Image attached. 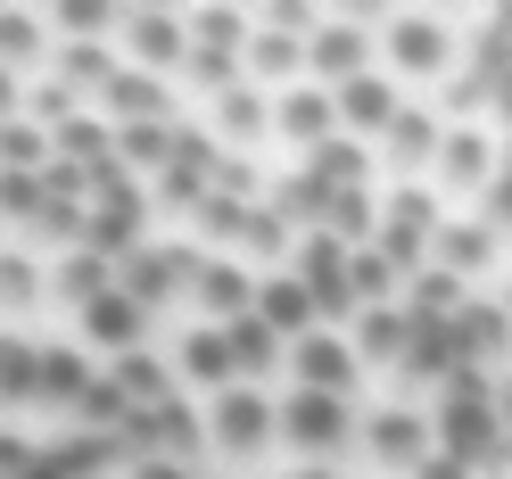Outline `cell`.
<instances>
[{
    "label": "cell",
    "mask_w": 512,
    "mask_h": 479,
    "mask_svg": "<svg viewBox=\"0 0 512 479\" xmlns=\"http://www.w3.org/2000/svg\"><path fill=\"white\" fill-rule=\"evenodd\" d=\"M496 446H504V422H496V389L479 372H455L446 380V397L430 413V455H455V463H496Z\"/></svg>",
    "instance_id": "cell-1"
},
{
    "label": "cell",
    "mask_w": 512,
    "mask_h": 479,
    "mask_svg": "<svg viewBox=\"0 0 512 479\" xmlns=\"http://www.w3.org/2000/svg\"><path fill=\"white\" fill-rule=\"evenodd\" d=\"M380 50H389V83H438L455 67V34H446V17H430V9H397Z\"/></svg>",
    "instance_id": "cell-2"
},
{
    "label": "cell",
    "mask_w": 512,
    "mask_h": 479,
    "mask_svg": "<svg viewBox=\"0 0 512 479\" xmlns=\"http://www.w3.org/2000/svg\"><path fill=\"white\" fill-rule=\"evenodd\" d=\"M273 430L290 438L298 455H314V463H323V455H339V446L356 438V405H347V397H314V389H290V397H281V413H273Z\"/></svg>",
    "instance_id": "cell-3"
},
{
    "label": "cell",
    "mask_w": 512,
    "mask_h": 479,
    "mask_svg": "<svg viewBox=\"0 0 512 479\" xmlns=\"http://www.w3.org/2000/svg\"><path fill=\"white\" fill-rule=\"evenodd\" d=\"M306 75L339 91V83H356L372 75V34H364V17H347V9H323V25L306 34Z\"/></svg>",
    "instance_id": "cell-4"
},
{
    "label": "cell",
    "mask_w": 512,
    "mask_h": 479,
    "mask_svg": "<svg viewBox=\"0 0 512 479\" xmlns=\"http://www.w3.org/2000/svg\"><path fill=\"white\" fill-rule=\"evenodd\" d=\"M199 422H207V446H223V455H256V446L273 438V397L265 389H223V397H207L199 405Z\"/></svg>",
    "instance_id": "cell-5"
},
{
    "label": "cell",
    "mask_w": 512,
    "mask_h": 479,
    "mask_svg": "<svg viewBox=\"0 0 512 479\" xmlns=\"http://www.w3.org/2000/svg\"><path fill=\"white\" fill-rule=\"evenodd\" d=\"M190 265H199L190 248H133V257H116V290L133 298L141 314H157L166 298L190 290Z\"/></svg>",
    "instance_id": "cell-6"
},
{
    "label": "cell",
    "mask_w": 512,
    "mask_h": 479,
    "mask_svg": "<svg viewBox=\"0 0 512 479\" xmlns=\"http://www.w3.org/2000/svg\"><path fill=\"white\" fill-rule=\"evenodd\" d=\"M124 50H133V67L166 83V67L190 58V25L182 9H124Z\"/></svg>",
    "instance_id": "cell-7"
},
{
    "label": "cell",
    "mask_w": 512,
    "mask_h": 479,
    "mask_svg": "<svg viewBox=\"0 0 512 479\" xmlns=\"http://www.w3.org/2000/svg\"><path fill=\"white\" fill-rule=\"evenodd\" d=\"M397 108H405V91H397L389 75H380V67L331 91V116H339V133H347V141H380V133H389V116H397Z\"/></svg>",
    "instance_id": "cell-8"
},
{
    "label": "cell",
    "mask_w": 512,
    "mask_h": 479,
    "mask_svg": "<svg viewBox=\"0 0 512 479\" xmlns=\"http://www.w3.org/2000/svg\"><path fill=\"white\" fill-rule=\"evenodd\" d=\"M290 372H298V389H314V397H356V356H347V339L339 331H306V339H290Z\"/></svg>",
    "instance_id": "cell-9"
},
{
    "label": "cell",
    "mask_w": 512,
    "mask_h": 479,
    "mask_svg": "<svg viewBox=\"0 0 512 479\" xmlns=\"http://www.w3.org/2000/svg\"><path fill=\"white\" fill-rule=\"evenodd\" d=\"M182 298H199V306H207V323L223 331V323H240V314L256 306V273L232 265V257H199V265H190V290H182Z\"/></svg>",
    "instance_id": "cell-10"
},
{
    "label": "cell",
    "mask_w": 512,
    "mask_h": 479,
    "mask_svg": "<svg viewBox=\"0 0 512 479\" xmlns=\"http://www.w3.org/2000/svg\"><path fill=\"white\" fill-rule=\"evenodd\" d=\"M455 347H463V372H479V364H512V314L496 306V298H463L455 314Z\"/></svg>",
    "instance_id": "cell-11"
},
{
    "label": "cell",
    "mask_w": 512,
    "mask_h": 479,
    "mask_svg": "<svg viewBox=\"0 0 512 479\" xmlns=\"http://www.w3.org/2000/svg\"><path fill=\"white\" fill-rule=\"evenodd\" d=\"M273 133L290 141V149H323V141L339 133L331 91H323V83H290V91H273Z\"/></svg>",
    "instance_id": "cell-12"
},
{
    "label": "cell",
    "mask_w": 512,
    "mask_h": 479,
    "mask_svg": "<svg viewBox=\"0 0 512 479\" xmlns=\"http://www.w3.org/2000/svg\"><path fill=\"white\" fill-rule=\"evenodd\" d=\"M356 438H364V446H372V455L389 463V471H413V463L430 455V413H405V405H380L372 422H356Z\"/></svg>",
    "instance_id": "cell-13"
},
{
    "label": "cell",
    "mask_w": 512,
    "mask_h": 479,
    "mask_svg": "<svg viewBox=\"0 0 512 479\" xmlns=\"http://www.w3.org/2000/svg\"><path fill=\"white\" fill-rule=\"evenodd\" d=\"M438 182L446 190H488L496 182V133H479V124H446V141H438Z\"/></svg>",
    "instance_id": "cell-14"
},
{
    "label": "cell",
    "mask_w": 512,
    "mask_h": 479,
    "mask_svg": "<svg viewBox=\"0 0 512 479\" xmlns=\"http://www.w3.org/2000/svg\"><path fill=\"white\" fill-rule=\"evenodd\" d=\"M232 347H223V331L215 323H199V331H182V347H174V389H199V397H223L232 389Z\"/></svg>",
    "instance_id": "cell-15"
},
{
    "label": "cell",
    "mask_w": 512,
    "mask_h": 479,
    "mask_svg": "<svg viewBox=\"0 0 512 479\" xmlns=\"http://www.w3.org/2000/svg\"><path fill=\"white\" fill-rule=\"evenodd\" d=\"M75 323H83V347H100V356H133V347H141V331H149V314L124 298V290H108V298L75 306Z\"/></svg>",
    "instance_id": "cell-16"
},
{
    "label": "cell",
    "mask_w": 512,
    "mask_h": 479,
    "mask_svg": "<svg viewBox=\"0 0 512 479\" xmlns=\"http://www.w3.org/2000/svg\"><path fill=\"white\" fill-rule=\"evenodd\" d=\"M430 265L438 273H455V281H471V273H488L496 265V232H488V223H455V215H446L438 223V232H430Z\"/></svg>",
    "instance_id": "cell-17"
},
{
    "label": "cell",
    "mask_w": 512,
    "mask_h": 479,
    "mask_svg": "<svg viewBox=\"0 0 512 479\" xmlns=\"http://www.w3.org/2000/svg\"><path fill=\"white\" fill-rule=\"evenodd\" d=\"M248 314H256V323H265V331H273L281 347L314 331V298L298 290L290 273H256V306H248Z\"/></svg>",
    "instance_id": "cell-18"
},
{
    "label": "cell",
    "mask_w": 512,
    "mask_h": 479,
    "mask_svg": "<svg viewBox=\"0 0 512 479\" xmlns=\"http://www.w3.org/2000/svg\"><path fill=\"white\" fill-rule=\"evenodd\" d=\"M405 380H455L463 372V347H455V323H413L405 314V356H397Z\"/></svg>",
    "instance_id": "cell-19"
},
{
    "label": "cell",
    "mask_w": 512,
    "mask_h": 479,
    "mask_svg": "<svg viewBox=\"0 0 512 479\" xmlns=\"http://www.w3.org/2000/svg\"><path fill=\"white\" fill-rule=\"evenodd\" d=\"M100 108L116 116V124H166L174 116V100H166V83H157V75H141V67H116L108 83H100Z\"/></svg>",
    "instance_id": "cell-20"
},
{
    "label": "cell",
    "mask_w": 512,
    "mask_h": 479,
    "mask_svg": "<svg viewBox=\"0 0 512 479\" xmlns=\"http://www.w3.org/2000/svg\"><path fill=\"white\" fill-rule=\"evenodd\" d=\"M339 339H347V356H356V364H397L405 356V314L397 306H356Z\"/></svg>",
    "instance_id": "cell-21"
},
{
    "label": "cell",
    "mask_w": 512,
    "mask_h": 479,
    "mask_svg": "<svg viewBox=\"0 0 512 479\" xmlns=\"http://www.w3.org/2000/svg\"><path fill=\"white\" fill-rule=\"evenodd\" d=\"M108 389L133 405V413H149V405H166L174 397V372L149 356V347H133V356H108Z\"/></svg>",
    "instance_id": "cell-22"
},
{
    "label": "cell",
    "mask_w": 512,
    "mask_h": 479,
    "mask_svg": "<svg viewBox=\"0 0 512 479\" xmlns=\"http://www.w3.org/2000/svg\"><path fill=\"white\" fill-rule=\"evenodd\" d=\"M298 174H314L323 190H372V149L364 141H347V133H331L323 149H306V166Z\"/></svg>",
    "instance_id": "cell-23"
},
{
    "label": "cell",
    "mask_w": 512,
    "mask_h": 479,
    "mask_svg": "<svg viewBox=\"0 0 512 479\" xmlns=\"http://www.w3.org/2000/svg\"><path fill=\"white\" fill-rule=\"evenodd\" d=\"M116 166L133 174V182H149V174H166L174 166V124H116Z\"/></svg>",
    "instance_id": "cell-24"
},
{
    "label": "cell",
    "mask_w": 512,
    "mask_h": 479,
    "mask_svg": "<svg viewBox=\"0 0 512 479\" xmlns=\"http://www.w3.org/2000/svg\"><path fill=\"white\" fill-rule=\"evenodd\" d=\"M215 133H223V141H256V133H273V91H256V83L215 91Z\"/></svg>",
    "instance_id": "cell-25"
},
{
    "label": "cell",
    "mask_w": 512,
    "mask_h": 479,
    "mask_svg": "<svg viewBox=\"0 0 512 479\" xmlns=\"http://www.w3.org/2000/svg\"><path fill=\"white\" fill-rule=\"evenodd\" d=\"M463 290H471V281H455V273L422 265V273H413L405 290H397V314H413V323H446V314L463 306Z\"/></svg>",
    "instance_id": "cell-26"
},
{
    "label": "cell",
    "mask_w": 512,
    "mask_h": 479,
    "mask_svg": "<svg viewBox=\"0 0 512 479\" xmlns=\"http://www.w3.org/2000/svg\"><path fill=\"white\" fill-rule=\"evenodd\" d=\"M438 141H446V124H438L422 100H405V108L389 116V133H380V149H389V157H413V166H430Z\"/></svg>",
    "instance_id": "cell-27"
},
{
    "label": "cell",
    "mask_w": 512,
    "mask_h": 479,
    "mask_svg": "<svg viewBox=\"0 0 512 479\" xmlns=\"http://www.w3.org/2000/svg\"><path fill=\"white\" fill-rule=\"evenodd\" d=\"M108 290H116V265L91 257V248H75V257L50 273V298H58V306H91V298H108Z\"/></svg>",
    "instance_id": "cell-28"
},
{
    "label": "cell",
    "mask_w": 512,
    "mask_h": 479,
    "mask_svg": "<svg viewBox=\"0 0 512 479\" xmlns=\"http://www.w3.org/2000/svg\"><path fill=\"white\" fill-rule=\"evenodd\" d=\"M323 232H331L339 248H372V232H380V199H372V190H331Z\"/></svg>",
    "instance_id": "cell-29"
},
{
    "label": "cell",
    "mask_w": 512,
    "mask_h": 479,
    "mask_svg": "<svg viewBox=\"0 0 512 479\" xmlns=\"http://www.w3.org/2000/svg\"><path fill=\"white\" fill-rule=\"evenodd\" d=\"M190 25V42H199V50H248V34H256V9H190L182 17Z\"/></svg>",
    "instance_id": "cell-30"
},
{
    "label": "cell",
    "mask_w": 512,
    "mask_h": 479,
    "mask_svg": "<svg viewBox=\"0 0 512 479\" xmlns=\"http://www.w3.org/2000/svg\"><path fill=\"white\" fill-rule=\"evenodd\" d=\"M397 290H405V281L389 273L380 248H347V298H356V306H397Z\"/></svg>",
    "instance_id": "cell-31"
},
{
    "label": "cell",
    "mask_w": 512,
    "mask_h": 479,
    "mask_svg": "<svg viewBox=\"0 0 512 479\" xmlns=\"http://www.w3.org/2000/svg\"><path fill=\"white\" fill-rule=\"evenodd\" d=\"M42 25H58L67 42H108V34H124V9H108V0H67V9H42Z\"/></svg>",
    "instance_id": "cell-32"
},
{
    "label": "cell",
    "mask_w": 512,
    "mask_h": 479,
    "mask_svg": "<svg viewBox=\"0 0 512 479\" xmlns=\"http://www.w3.org/2000/svg\"><path fill=\"white\" fill-rule=\"evenodd\" d=\"M34 364H42V397H50V405H75V397L91 389L83 347H34Z\"/></svg>",
    "instance_id": "cell-33"
},
{
    "label": "cell",
    "mask_w": 512,
    "mask_h": 479,
    "mask_svg": "<svg viewBox=\"0 0 512 479\" xmlns=\"http://www.w3.org/2000/svg\"><path fill=\"white\" fill-rule=\"evenodd\" d=\"M50 133H42V124L34 116H9V124H0V166H9V174H42L50 166Z\"/></svg>",
    "instance_id": "cell-34"
},
{
    "label": "cell",
    "mask_w": 512,
    "mask_h": 479,
    "mask_svg": "<svg viewBox=\"0 0 512 479\" xmlns=\"http://www.w3.org/2000/svg\"><path fill=\"white\" fill-rule=\"evenodd\" d=\"M108 75H116V50L108 42H67V50H58V83H67V91H91V100H100Z\"/></svg>",
    "instance_id": "cell-35"
},
{
    "label": "cell",
    "mask_w": 512,
    "mask_h": 479,
    "mask_svg": "<svg viewBox=\"0 0 512 479\" xmlns=\"http://www.w3.org/2000/svg\"><path fill=\"white\" fill-rule=\"evenodd\" d=\"M223 347H232V372H273L281 364V339L256 323V314H240V323H223Z\"/></svg>",
    "instance_id": "cell-36"
},
{
    "label": "cell",
    "mask_w": 512,
    "mask_h": 479,
    "mask_svg": "<svg viewBox=\"0 0 512 479\" xmlns=\"http://www.w3.org/2000/svg\"><path fill=\"white\" fill-rule=\"evenodd\" d=\"M25 58H42V9H0V67H25Z\"/></svg>",
    "instance_id": "cell-37"
},
{
    "label": "cell",
    "mask_w": 512,
    "mask_h": 479,
    "mask_svg": "<svg viewBox=\"0 0 512 479\" xmlns=\"http://www.w3.org/2000/svg\"><path fill=\"white\" fill-rule=\"evenodd\" d=\"M380 223H397V232H422V240H430L446 215H438L430 190H413V182H405V190H389V199H380Z\"/></svg>",
    "instance_id": "cell-38"
},
{
    "label": "cell",
    "mask_w": 512,
    "mask_h": 479,
    "mask_svg": "<svg viewBox=\"0 0 512 479\" xmlns=\"http://www.w3.org/2000/svg\"><path fill=\"white\" fill-rule=\"evenodd\" d=\"M0 397H42V364H34V347H25V339H9V347H0Z\"/></svg>",
    "instance_id": "cell-39"
},
{
    "label": "cell",
    "mask_w": 512,
    "mask_h": 479,
    "mask_svg": "<svg viewBox=\"0 0 512 479\" xmlns=\"http://www.w3.org/2000/svg\"><path fill=\"white\" fill-rule=\"evenodd\" d=\"M323 207H331V190L323 182H314V174H290V182H281V223H306V232H323Z\"/></svg>",
    "instance_id": "cell-40"
},
{
    "label": "cell",
    "mask_w": 512,
    "mask_h": 479,
    "mask_svg": "<svg viewBox=\"0 0 512 479\" xmlns=\"http://www.w3.org/2000/svg\"><path fill=\"white\" fill-rule=\"evenodd\" d=\"M182 75L199 83V91H232V83H248L232 50H199V42H190V58H182Z\"/></svg>",
    "instance_id": "cell-41"
},
{
    "label": "cell",
    "mask_w": 512,
    "mask_h": 479,
    "mask_svg": "<svg viewBox=\"0 0 512 479\" xmlns=\"http://www.w3.org/2000/svg\"><path fill=\"white\" fill-rule=\"evenodd\" d=\"M83 223H91V207H83V199H42L34 232H42V240H67V248H83Z\"/></svg>",
    "instance_id": "cell-42"
},
{
    "label": "cell",
    "mask_w": 512,
    "mask_h": 479,
    "mask_svg": "<svg viewBox=\"0 0 512 479\" xmlns=\"http://www.w3.org/2000/svg\"><path fill=\"white\" fill-rule=\"evenodd\" d=\"M149 199H157V207H199V199H207V174L166 166V174H149Z\"/></svg>",
    "instance_id": "cell-43"
},
{
    "label": "cell",
    "mask_w": 512,
    "mask_h": 479,
    "mask_svg": "<svg viewBox=\"0 0 512 479\" xmlns=\"http://www.w3.org/2000/svg\"><path fill=\"white\" fill-rule=\"evenodd\" d=\"M42 199H50L42 174H9V166H0V215H25V223H34V215H42Z\"/></svg>",
    "instance_id": "cell-44"
},
{
    "label": "cell",
    "mask_w": 512,
    "mask_h": 479,
    "mask_svg": "<svg viewBox=\"0 0 512 479\" xmlns=\"http://www.w3.org/2000/svg\"><path fill=\"white\" fill-rule=\"evenodd\" d=\"M190 215H199V232H215V240H240V232H248V207H240V199H215V190H207Z\"/></svg>",
    "instance_id": "cell-45"
},
{
    "label": "cell",
    "mask_w": 512,
    "mask_h": 479,
    "mask_svg": "<svg viewBox=\"0 0 512 479\" xmlns=\"http://www.w3.org/2000/svg\"><path fill=\"white\" fill-rule=\"evenodd\" d=\"M25 108H34V124H50V133H58V124H67L83 100H75L67 83H34V91H25Z\"/></svg>",
    "instance_id": "cell-46"
},
{
    "label": "cell",
    "mask_w": 512,
    "mask_h": 479,
    "mask_svg": "<svg viewBox=\"0 0 512 479\" xmlns=\"http://www.w3.org/2000/svg\"><path fill=\"white\" fill-rule=\"evenodd\" d=\"M42 455H34V446H25V438H9V430H0V479H25V471H34Z\"/></svg>",
    "instance_id": "cell-47"
},
{
    "label": "cell",
    "mask_w": 512,
    "mask_h": 479,
    "mask_svg": "<svg viewBox=\"0 0 512 479\" xmlns=\"http://www.w3.org/2000/svg\"><path fill=\"white\" fill-rule=\"evenodd\" d=\"M413 479H479V471L455 463V455H422V463H413Z\"/></svg>",
    "instance_id": "cell-48"
},
{
    "label": "cell",
    "mask_w": 512,
    "mask_h": 479,
    "mask_svg": "<svg viewBox=\"0 0 512 479\" xmlns=\"http://www.w3.org/2000/svg\"><path fill=\"white\" fill-rule=\"evenodd\" d=\"M133 479H190V471H182V463H166V455H141V463H133Z\"/></svg>",
    "instance_id": "cell-49"
},
{
    "label": "cell",
    "mask_w": 512,
    "mask_h": 479,
    "mask_svg": "<svg viewBox=\"0 0 512 479\" xmlns=\"http://www.w3.org/2000/svg\"><path fill=\"white\" fill-rule=\"evenodd\" d=\"M17 108H25V91H17V75H9V67H0V124H9Z\"/></svg>",
    "instance_id": "cell-50"
},
{
    "label": "cell",
    "mask_w": 512,
    "mask_h": 479,
    "mask_svg": "<svg viewBox=\"0 0 512 479\" xmlns=\"http://www.w3.org/2000/svg\"><path fill=\"white\" fill-rule=\"evenodd\" d=\"M488 108H496V116H504V124H512V75H504V83H496V91H488Z\"/></svg>",
    "instance_id": "cell-51"
},
{
    "label": "cell",
    "mask_w": 512,
    "mask_h": 479,
    "mask_svg": "<svg viewBox=\"0 0 512 479\" xmlns=\"http://www.w3.org/2000/svg\"><path fill=\"white\" fill-rule=\"evenodd\" d=\"M496 422H504V438H512V380L496 389Z\"/></svg>",
    "instance_id": "cell-52"
},
{
    "label": "cell",
    "mask_w": 512,
    "mask_h": 479,
    "mask_svg": "<svg viewBox=\"0 0 512 479\" xmlns=\"http://www.w3.org/2000/svg\"><path fill=\"white\" fill-rule=\"evenodd\" d=\"M290 479H339V471H331V463H306V471H290Z\"/></svg>",
    "instance_id": "cell-53"
},
{
    "label": "cell",
    "mask_w": 512,
    "mask_h": 479,
    "mask_svg": "<svg viewBox=\"0 0 512 479\" xmlns=\"http://www.w3.org/2000/svg\"><path fill=\"white\" fill-rule=\"evenodd\" d=\"M496 306H504V314H512V281H504V290H496Z\"/></svg>",
    "instance_id": "cell-54"
},
{
    "label": "cell",
    "mask_w": 512,
    "mask_h": 479,
    "mask_svg": "<svg viewBox=\"0 0 512 479\" xmlns=\"http://www.w3.org/2000/svg\"><path fill=\"white\" fill-rule=\"evenodd\" d=\"M0 347H9V339H0Z\"/></svg>",
    "instance_id": "cell-55"
},
{
    "label": "cell",
    "mask_w": 512,
    "mask_h": 479,
    "mask_svg": "<svg viewBox=\"0 0 512 479\" xmlns=\"http://www.w3.org/2000/svg\"><path fill=\"white\" fill-rule=\"evenodd\" d=\"M504 232H512V223H504Z\"/></svg>",
    "instance_id": "cell-56"
}]
</instances>
